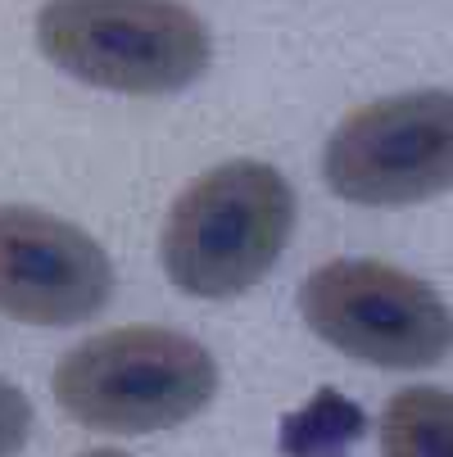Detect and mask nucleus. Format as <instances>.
<instances>
[{"mask_svg":"<svg viewBox=\"0 0 453 457\" xmlns=\"http://www.w3.org/2000/svg\"><path fill=\"white\" fill-rule=\"evenodd\" d=\"M322 177L363 209H408L453 190V91H404L345 113L322 150Z\"/></svg>","mask_w":453,"mask_h":457,"instance_id":"5","label":"nucleus"},{"mask_svg":"<svg viewBox=\"0 0 453 457\" xmlns=\"http://www.w3.org/2000/svg\"><path fill=\"white\" fill-rule=\"evenodd\" d=\"M113 295V263L82 227L0 204V312L28 326H78Z\"/></svg>","mask_w":453,"mask_h":457,"instance_id":"6","label":"nucleus"},{"mask_svg":"<svg viewBox=\"0 0 453 457\" xmlns=\"http://www.w3.org/2000/svg\"><path fill=\"white\" fill-rule=\"evenodd\" d=\"M55 403L100 435H155L200 417L218 395L214 353L172 326H113L50 371Z\"/></svg>","mask_w":453,"mask_h":457,"instance_id":"2","label":"nucleus"},{"mask_svg":"<svg viewBox=\"0 0 453 457\" xmlns=\"http://www.w3.org/2000/svg\"><path fill=\"white\" fill-rule=\"evenodd\" d=\"M381 457H453V389L408 385L381 412Z\"/></svg>","mask_w":453,"mask_h":457,"instance_id":"7","label":"nucleus"},{"mask_svg":"<svg viewBox=\"0 0 453 457\" xmlns=\"http://www.w3.org/2000/svg\"><path fill=\"white\" fill-rule=\"evenodd\" d=\"M37 50L87 87L172 96L214 59V37L181 0H46Z\"/></svg>","mask_w":453,"mask_h":457,"instance_id":"3","label":"nucleus"},{"mask_svg":"<svg viewBox=\"0 0 453 457\" xmlns=\"http://www.w3.org/2000/svg\"><path fill=\"white\" fill-rule=\"evenodd\" d=\"M32 435V403L19 385L0 380V457H19Z\"/></svg>","mask_w":453,"mask_h":457,"instance_id":"9","label":"nucleus"},{"mask_svg":"<svg viewBox=\"0 0 453 457\" xmlns=\"http://www.w3.org/2000/svg\"><path fill=\"white\" fill-rule=\"evenodd\" d=\"M358 435H363V412L345 403L336 389H322L308 408L286 417L281 448L286 457H345L349 444H358Z\"/></svg>","mask_w":453,"mask_h":457,"instance_id":"8","label":"nucleus"},{"mask_svg":"<svg viewBox=\"0 0 453 457\" xmlns=\"http://www.w3.org/2000/svg\"><path fill=\"white\" fill-rule=\"evenodd\" d=\"M82 457H132V453H122V448H91V453H82Z\"/></svg>","mask_w":453,"mask_h":457,"instance_id":"10","label":"nucleus"},{"mask_svg":"<svg viewBox=\"0 0 453 457\" xmlns=\"http://www.w3.org/2000/svg\"><path fill=\"white\" fill-rule=\"evenodd\" d=\"M299 312L317 340L385 371L435 367L453 353V312L413 272L376 258H331L299 286Z\"/></svg>","mask_w":453,"mask_h":457,"instance_id":"4","label":"nucleus"},{"mask_svg":"<svg viewBox=\"0 0 453 457\" xmlns=\"http://www.w3.org/2000/svg\"><path fill=\"white\" fill-rule=\"evenodd\" d=\"M290 231V181L264 159H227L172 200L159 263L190 299H236L277 268Z\"/></svg>","mask_w":453,"mask_h":457,"instance_id":"1","label":"nucleus"}]
</instances>
